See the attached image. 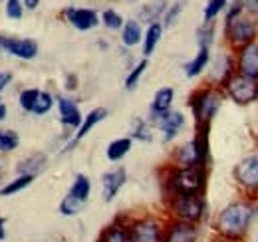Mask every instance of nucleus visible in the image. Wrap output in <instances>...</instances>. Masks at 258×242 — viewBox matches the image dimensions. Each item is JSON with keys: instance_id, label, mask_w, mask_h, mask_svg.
<instances>
[{"instance_id": "c9c22d12", "label": "nucleus", "mask_w": 258, "mask_h": 242, "mask_svg": "<svg viewBox=\"0 0 258 242\" xmlns=\"http://www.w3.org/2000/svg\"><path fill=\"white\" fill-rule=\"evenodd\" d=\"M242 10H244V2H242V0H234V2L230 4V8H228V14H226V26H228L230 22H234L236 18H240Z\"/></svg>"}, {"instance_id": "4468645a", "label": "nucleus", "mask_w": 258, "mask_h": 242, "mask_svg": "<svg viewBox=\"0 0 258 242\" xmlns=\"http://www.w3.org/2000/svg\"><path fill=\"white\" fill-rule=\"evenodd\" d=\"M155 123H157V127L165 133V141H169V139H173V137L179 133V129L185 125V117H183L181 111H167V113H163V115H157V117H155Z\"/></svg>"}, {"instance_id": "aec40b11", "label": "nucleus", "mask_w": 258, "mask_h": 242, "mask_svg": "<svg viewBox=\"0 0 258 242\" xmlns=\"http://www.w3.org/2000/svg\"><path fill=\"white\" fill-rule=\"evenodd\" d=\"M129 149H131V139L129 137H121V139L111 141L105 153H107V159L109 161H119V159H123L127 155Z\"/></svg>"}, {"instance_id": "72a5a7b5", "label": "nucleus", "mask_w": 258, "mask_h": 242, "mask_svg": "<svg viewBox=\"0 0 258 242\" xmlns=\"http://www.w3.org/2000/svg\"><path fill=\"white\" fill-rule=\"evenodd\" d=\"M38 93H40V90H24L22 91V93H20V107L26 109V111H32L34 101H36Z\"/></svg>"}, {"instance_id": "20e7f679", "label": "nucleus", "mask_w": 258, "mask_h": 242, "mask_svg": "<svg viewBox=\"0 0 258 242\" xmlns=\"http://www.w3.org/2000/svg\"><path fill=\"white\" fill-rule=\"evenodd\" d=\"M225 86L228 95L240 105L252 103L254 99H258V80L238 74V76H230L225 82Z\"/></svg>"}, {"instance_id": "2eb2a0df", "label": "nucleus", "mask_w": 258, "mask_h": 242, "mask_svg": "<svg viewBox=\"0 0 258 242\" xmlns=\"http://www.w3.org/2000/svg\"><path fill=\"white\" fill-rule=\"evenodd\" d=\"M58 107H60V117H62V123L68 125V127H80L82 125V113L78 109V105L66 97H60L58 99Z\"/></svg>"}, {"instance_id": "39448f33", "label": "nucleus", "mask_w": 258, "mask_h": 242, "mask_svg": "<svg viewBox=\"0 0 258 242\" xmlns=\"http://www.w3.org/2000/svg\"><path fill=\"white\" fill-rule=\"evenodd\" d=\"M173 212L177 214L179 220H185V222H195L203 216V201L199 195H175L173 199Z\"/></svg>"}, {"instance_id": "6e6552de", "label": "nucleus", "mask_w": 258, "mask_h": 242, "mask_svg": "<svg viewBox=\"0 0 258 242\" xmlns=\"http://www.w3.org/2000/svg\"><path fill=\"white\" fill-rule=\"evenodd\" d=\"M228 36L234 44H250L256 36V22L252 18H236L228 24Z\"/></svg>"}, {"instance_id": "37998d69", "label": "nucleus", "mask_w": 258, "mask_h": 242, "mask_svg": "<svg viewBox=\"0 0 258 242\" xmlns=\"http://www.w3.org/2000/svg\"><path fill=\"white\" fill-rule=\"evenodd\" d=\"M24 2H26V6H28V8H36L40 0H24Z\"/></svg>"}, {"instance_id": "bb28decb", "label": "nucleus", "mask_w": 258, "mask_h": 242, "mask_svg": "<svg viewBox=\"0 0 258 242\" xmlns=\"http://www.w3.org/2000/svg\"><path fill=\"white\" fill-rule=\"evenodd\" d=\"M20 139H18V133L16 131H0V151L8 153L14 151L18 147Z\"/></svg>"}, {"instance_id": "7ed1b4c3", "label": "nucleus", "mask_w": 258, "mask_h": 242, "mask_svg": "<svg viewBox=\"0 0 258 242\" xmlns=\"http://www.w3.org/2000/svg\"><path fill=\"white\" fill-rule=\"evenodd\" d=\"M191 107L199 125H209L221 107V95L211 90L197 91L191 99Z\"/></svg>"}, {"instance_id": "6ab92c4d", "label": "nucleus", "mask_w": 258, "mask_h": 242, "mask_svg": "<svg viewBox=\"0 0 258 242\" xmlns=\"http://www.w3.org/2000/svg\"><path fill=\"white\" fill-rule=\"evenodd\" d=\"M207 64H209V48H199V54L185 66V74H187V78L199 76V74L207 68Z\"/></svg>"}, {"instance_id": "a878e982", "label": "nucleus", "mask_w": 258, "mask_h": 242, "mask_svg": "<svg viewBox=\"0 0 258 242\" xmlns=\"http://www.w3.org/2000/svg\"><path fill=\"white\" fill-rule=\"evenodd\" d=\"M32 181H34V175H20L18 179H14L12 183H8L4 189H0V195H14V193L26 189Z\"/></svg>"}, {"instance_id": "b1692460", "label": "nucleus", "mask_w": 258, "mask_h": 242, "mask_svg": "<svg viewBox=\"0 0 258 242\" xmlns=\"http://www.w3.org/2000/svg\"><path fill=\"white\" fill-rule=\"evenodd\" d=\"M52 105H54L52 95L46 93V91H40L38 97H36V101H34L32 113H36V115H44V113H48V111L52 109Z\"/></svg>"}, {"instance_id": "0eeeda50", "label": "nucleus", "mask_w": 258, "mask_h": 242, "mask_svg": "<svg viewBox=\"0 0 258 242\" xmlns=\"http://www.w3.org/2000/svg\"><path fill=\"white\" fill-rule=\"evenodd\" d=\"M2 50L16 56V58L32 60L38 54V44L34 40H28V38L22 40V38H4L2 36Z\"/></svg>"}, {"instance_id": "ea45409f", "label": "nucleus", "mask_w": 258, "mask_h": 242, "mask_svg": "<svg viewBox=\"0 0 258 242\" xmlns=\"http://www.w3.org/2000/svg\"><path fill=\"white\" fill-rule=\"evenodd\" d=\"M242 2H244V6H246L250 12L258 14V0H242Z\"/></svg>"}, {"instance_id": "7c9ffc66", "label": "nucleus", "mask_w": 258, "mask_h": 242, "mask_svg": "<svg viewBox=\"0 0 258 242\" xmlns=\"http://www.w3.org/2000/svg\"><path fill=\"white\" fill-rule=\"evenodd\" d=\"M225 6H226V0H209V4L205 6V22L215 20Z\"/></svg>"}, {"instance_id": "c756f323", "label": "nucleus", "mask_w": 258, "mask_h": 242, "mask_svg": "<svg viewBox=\"0 0 258 242\" xmlns=\"http://www.w3.org/2000/svg\"><path fill=\"white\" fill-rule=\"evenodd\" d=\"M145 70H147V60H141L131 72H129L127 80H125V88H127V90H135V86H137V82H139V78L143 76Z\"/></svg>"}, {"instance_id": "f3484780", "label": "nucleus", "mask_w": 258, "mask_h": 242, "mask_svg": "<svg viewBox=\"0 0 258 242\" xmlns=\"http://www.w3.org/2000/svg\"><path fill=\"white\" fill-rule=\"evenodd\" d=\"M173 97H175L173 88H161V90L155 93L153 103H151V113H153V117L163 115V113L169 111V107H171V103H173Z\"/></svg>"}, {"instance_id": "393cba45", "label": "nucleus", "mask_w": 258, "mask_h": 242, "mask_svg": "<svg viewBox=\"0 0 258 242\" xmlns=\"http://www.w3.org/2000/svg\"><path fill=\"white\" fill-rule=\"evenodd\" d=\"M163 10H165V0H157V2H153V4H149L141 10V20H145L149 24H155L157 16L163 14Z\"/></svg>"}, {"instance_id": "cd10ccee", "label": "nucleus", "mask_w": 258, "mask_h": 242, "mask_svg": "<svg viewBox=\"0 0 258 242\" xmlns=\"http://www.w3.org/2000/svg\"><path fill=\"white\" fill-rule=\"evenodd\" d=\"M84 205L86 203H82V201H78V199H74V197L68 195V197H64V201L60 203V212L66 214V216H74V214L82 212Z\"/></svg>"}, {"instance_id": "4c0bfd02", "label": "nucleus", "mask_w": 258, "mask_h": 242, "mask_svg": "<svg viewBox=\"0 0 258 242\" xmlns=\"http://www.w3.org/2000/svg\"><path fill=\"white\" fill-rule=\"evenodd\" d=\"M181 10H183V4H181V2L173 4V8L165 14V24H167V26H171V24L177 20V16H179V12H181Z\"/></svg>"}, {"instance_id": "412c9836", "label": "nucleus", "mask_w": 258, "mask_h": 242, "mask_svg": "<svg viewBox=\"0 0 258 242\" xmlns=\"http://www.w3.org/2000/svg\"><path fill=\"white\" fill-rule=\"evenodd\" d=\"M161 24H149V30L145 34V44H143V56L145 58H149L151 54H153V50L157 48V42H159V38H161Z\"/></svg>"}, {"instance_id": "79ce46f5", "label": "nucleus", "mask_w": 258, "mask_h": 242, "mask_svg": "<svg viewBox=\"0 0 258 242\" xmlns=\"http://www.w3.org/2000/svg\"><path fill=\"white\" fill-rule=\"evenodd\" d=\"M6 230H4V218H0V240H4Z\"/></svg>"}, {"instance_id": "9b49d317", "label": "nucleus", "mask_w": 258, "mask_h": 242, "mask_svg": "<svg viewBox=\"0 0 258 242\" xmlns=\"http://www.w3.org/2000/svg\"><path fill=\"white\" fill-rule=\"evenodd\" d=\"M127 181V173L123 167L115 169V171H107L101 175V187H103V201L111 203L115 199V195L119 193V189Z\"/></svg>"}, {"instance_id": "f8f14e48", "label": "nucleus", "mask_w": 258, "mask_h": 242, "mask_svg": "<svg viewBox=\"0 0 258 242\" xmlns=\"http://www.w3.org/2000/svg\"><path fill=\"white\" fill-rule=\"evenodd\" d=\"M197 236H199V230L193 222L177 220L171 224V228L167 230L161 242H197Z\"/></svg>"}, {"instance_id": "9d476101", "label": "nucleus", "mask_w": 258, "mask_h": 242, "mask_svg": "<svg viewBox=\"0 0 258 242\" xmlns=\"http://www.w3.org/2000/svg\"><path fill=\"white\" fill-rule=\"evenodd\" d=\"M238 72L240 76L258 80V44L250 42L242 46L240 56H238Z\"/></svg>"}, {"instance_id": "a211bd4d", "label": "nucleus", "mask_w": 258, "mask_h": 242, "mask_svg": "<svg viewBox=\"0 0 258 242\" xmlns=\"http://www.w3.org/2000/svg\"><path fill=\"white\" fill-rule=\"evenodd\" d=\"M90 191H92V183H90V179H88L86 175H78L68 195L74 197V199H78V201H82V203H88V199H90Z\"/></svg>"}, {"instance_id": "a19ab883", "label": "nucleus", "mask_w": 258, "mask_h": 242, "mask_svg": "<svg viewBox=\"0 0 258 242\" xmlns=\"http://www.w3.org/2000/svg\"><path fill=\"white\" fill-rule=\"evenodd\" d=\"M6 117V105H4V101L0 99V121Z\"/></svg>"}, {"instance_id": "e433bc0d", "label": "nucleus", "mask_w": 258, "mask_h": 242, "mask_svg": "<svg viewBox=\"0 0 258 242\" xmlns=\"http://www.w3.org/2000/svg\"><path fill=\"white\" fill-rule=\"evenodd\" d=\"M6 16L16 18V20L22 16V6H20V0H8V4H6Z\"/></svg>"}, {"instance_id": "c85d7f7f", "label": "nucleus", "mask_w": 258, "mask_h": 242, "mask_svg": "<svg viewBox=\"0 0 258 242\" xmlns=\"http://www.w3.org/2000/svg\"><path fill=\"white\" fill-rule=\"evenodd\" d=\"M44 163H46V157H44V155H34V157L26 159V161L20 165V171H22L24 175H36V171H40V169L44 167Z\"/></svg>"}, {"instance_id": "5701e85b", "label": "nucleus", "mask_w": 258, "mask_h": 242, "mask_svg": "<svg viewBox=\"0 0 258 242\" xmlns=\"http://www.w3.org/2000/svg\"><path fill=\"white\" fill-rule=\"evenodd\" d=\"M99 242H129V230L123 226H109L101 234Z\"/></svg>"}, {"instance_id": "ddd939ff", "label": "nucleus", "mask_w": 258, "mask_h": 242, "mask_svg": "<svg viewBox=\"0 0 258 242\" xmlns=\"http://www.w3.org/2000/svg\"><path fill=\"white\" fill-rule=\"evenodd\" d=\"M66 16L72 22V26L78 30H92L97 26V14L88 8H68Z\"/></svg>"}, {"instance_id": "2f4dec72", "label": "nucleus", "mask_w": 258, "mask_h": 242, "mask_svg": "<svg viewBox=\"0 0 258 242\" xmlns=\"http://www.w3.org/2000/svg\"><path fill=\"white\" fill-rule=\"evenodd\" d=\"M103 24L107 28H111V30H119L123 26V18L115 10H105L103 12Z\"/></svg>"}, {"instance_id": "423d86ee", "label": "nucleus", "mask_w": 258, "mask_h": 242, "mask_svg": "<svg viewBox=\"0 0 258 242\" xmlns=\"http://www.w3.org/2000/svg\"><path fill=\"white\" fill-rule=\"evenodd\" d=\"M129 242H161V226L151 220H137L129 228Z\"/></svg>"}, {"instance_id": "58836bf2", "label": "nucleus", "mask_w": 258, "mask_h": 242, "mask_svg": "<svg viewBox=\"0 0 258 242\" xmlns=\"http://www.w3.org/2000/svg\"><path fill=\"white\" fill-rule=\"evenodd\" d=\"M10 80H12V76H10V74H6V72H2V74H0V91L10 84Z\"/></svg>"}, {"instance_id": "473e14b6", "label": "nucleus", "mask_w": 258, "mask_h": 242, "mask_svg": "<svg viewBox=\"0 0 258 242\" xmlns=\"http://www.w3.org/2000/svg\"><path fill=\"white\" fill-rule=\"evenodd\" d=\"M213 36H215V28L211 26V22H207V24L199 30V46H201V48H209L211 42H213Z\"/></svg>"}, {"instance_id": "4be33fe9", "label": "nucleus", "mask_w": 258, "mask_h": 242, "mask_svg": "<svg viewBox=\"0 0 258 242\" xmlns=\"http://www.w3.org/2000/svg\"><path fill=\"white\" fill-rule=\"evenodd\" d=\"M121 40H123L125 46H137V44L141 42V26H139L137 20H127V22H125Z\"/></svg>"}, {"instance_id": "dca6fc26", "label": "nucleus", "mask_w": 258, "mask_h": 242, "mask_svg": "<svg viewBox=\"0 0 258 242\" xmlns=\"http://www.w3.org/2000/svg\"><path fill=\"white\" fill-rule=\"evenodd\" d=\"M107 117V109L105 107H97L94 111H90L88 113V117L86 119H82V125H80V129H78V133H76V139H74V143H78V141H82L94 127H96L99 121H103Z\"/></svg>"}, {"instance_id": "f03ea898", "label": "nucleus", "mask_w": 258, "mask_h": 242, "mask_svg": "<svg viewBox=\"0 0 258 242\" xmlns=\"http://www.w3.org/2000/svg\"><path fill=\"white\" fill-rule=\"evenodd\" d=\"M205 185V171L203 167H181L173 173L171 187L177 195H199Z\"/></svg>"}, {"instance_id": "1a4fd4ad", "label": "nucleus", "mask_w": 258, "mask_h": 242, "mask_svg": "<svg viewBox=\"0 0 258 242\" xmlns=\"http://www.w3.org/2000/svg\"><path fill=\"white\" fill-rule=\"evenodd\" d=\"M234 177L246 189H258V155L242 159L234 169Z\"/></svg>"}, {"instance_id": "f704fd0d", "label": "nucleus", "mask_w": 258, "mask_h": 242, "mask_svg": "<svg viewBox=\"0 0 258 242\" xmlns=\"http://www.w3.org/2000/svg\"><path fill=\"white\" fill-rule=\"evenodd\" d=\"M133 137H135V139H141V141H149V139H151V133H149V127H147L145 121H141V119L135 121Z\"/></svg>"}, {"instance_id": "f257e3e1", "label": "nucleus", "mask_w": 258, "mask_h": 242, "mask_svg": "<svg viewBox=\"0 0 258 242\" xmlns=\"http://www.w3.org/2000/svg\"><path fill=\"white\" fill-rule=\"evenodd\" d=\"M254 209L248 203H232L225 207L217 218V230L228 240H240L250 224Z\"/></svg>"}]
</instances>
